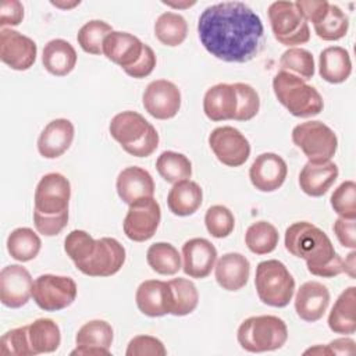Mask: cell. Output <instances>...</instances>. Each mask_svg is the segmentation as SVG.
<instances>
[{"instance_id": "28", "label": "cell", "mask_w": 356, "mask_h": 356, "mask_svg": "<svg viewBox=\"0 0 356 356\" xmlns=\"http://www.w3.org/2000/svg\"><path fill=\"white\" fill-rule=\"evenodd\" d=\"M76 60L78 56L74 46L64 39H51L43 47L42 64L54 76L68 75L75 68Z\"/></svg>"}, {"instance_id": "56", "label": "cell", "mask_w": 356, "mask_h": 356, "mask_svg": "<svg viewBox=\"0 0 356 356\" xmlns=\"http://www.w3.org/2000/svg\"><path fill=\"white\" fill-rule=\"evenodd\" d=\"M303 355H323V356H330L332 355L331 349L327 346V345H316L313 348H309L303 352Z\"/></svg>"}, {"instance_id": "30", "label": "cell", "mask_w": 356, "mask_h": 356, "mask_svg": "<svg viewBox=\"0 0 356 356\" xmlns=\"http://www.w3.org/2000/svg\"><path fill=\"white\" fill-rule=\"evenodd\" d=\"M318 74L328 83H342L352 74L349 51L341 46L325 47L318 56Z\"/></svg>"}, {"instance_id": "16", "label": "cell", "mask_w": 356, "mask_h": 356, "mask_svg": "<svg viewBox=\"0 0 356 356\" xmlns=\"http://www.w3.org/2000/svg\"><path fill=\"white\" fill-rule=\"evenodd\" d=\"M33 280L21 264H10L0 271V300L6 307L18 309L32 298Z\"/></svg>"}, {"instance_id": "46", "label": "cell", "mask_w": 356, "mask_h": 356, "mask_svg": "<svg viewBox=\"0 0 356 356\" xmlns=\"http://www.w3.org/2000/svg\"><path fill=\"white\" fill-rule=\"evenodd\" d=\"M238 95V111L235 121H249L254 118L260 110V97L257 90L243 82L234 83Z\"/></svg>"}, {"instance_id": "12", "label": "cell", "mask_w": 356, "mask_h": 356, "mask_svg": "<svg viewBox=\"0 0 356 356\" xmlns=\"http://www.w3.org/2000/svg\"><path fill=\"white\" fill-rule=\"evenodd\" d=\"M71 199V184L60 172H49L40 178L35 189V210L47 216L68 211Z\"/></svg>"}, {"instance_id": "10", "label": "cell", "mask_w": 356, "mask_h": 356, "mask_svg": "<svg viewBox=\"0 0 356 356\" xmlns=\"http://www.w3.org/2000/svg\"><path fill=\"white\" fill-rule=\"evenodd\" d=\"M161 220V209L154 197H145L128 206L122 229L134 242L149 241L157 231Z\"/></svg>"}, {"instance_id": "24", "label": "cell", "mask_w": 356, "mask_h": 356, "mask_svg": "<svg viewBox=\"0 0 356 356\" xmlns=\"http://www.w3.org/2000/svg\"><path fill=\"white\" fill-rule=\"evenodd\" d=\"M204 115L211 121L235 120L238 95L234 83H217L209 88L203 97Z\"/></svg>"}, {"instance_id": "23", "label": "cell", "mask_w": 356, "mask_h": 356, "mask_svg": "<svg viewBox=\"0 0 356 356\" xmlns=\"http://www.w3.org/2000/svg\"><path fill=\"white\" fill-rule=\"evenodd\" d=\"M250 275L249 260L238 252H229L216 260L214 277L217 284L229 292L242 289Z\"/></svg>"}, {"instance_id": "19", "label": "cell", "mask_w": 356, "mask_h": 356, "mask_svg": "<svg viewBox=\"0 0 356 356\" xmlns=\"http://www.w3.org/2000/svg\"><path fill=\"white\" fill-rule=\"evenodd\" d=\"M145 43L135 35L122 31L110 32L103 42V54L122 70L132 67L142 56Z\"/></svg>"}, {"instance_id": "40", "label": "cell", "mask_w": 356, "mask_h": 356, "mask_svg": "<svg viewBox=\"0 0 356 356\" xmlns=\"http://www.w3.org/2000/svg\"><path fill=\"white\" fill-rule=\"evenodd\" d=\"M110 32L113 28L106 21L90 19L79 28L76 40L85 53L99 56L103 54V42Z\"/></svg>"}, {"instance_id": "58", "label": "cell", "mask_w": 356, "mask_h": 356, "mask_svg": "<svg viewBox=\"0 0 356 356\" xmlns=\"http://www.w3.org/2000/svg\"><path fill=\"white\" fill-rule=\"evenodd\" d=\"M163 4L168 6V7H172V8H188V7H192L196 4V1H182V3H172V1H163Z\"/></svg>"}, {"instance_id": "44", "label": "cell", "mask_w": 356, "mask_h": 356, "mask_svg": "<svg viewBox=\"0 0 356 356\" xmlns=\"http://www.w3.org/2000/svg\"><path fill=\"white\" fill-rule=\"evenodd\" d=\"M331 207L343 218L356 220V184L352 179L343 181L331 195Z\"/></svg>"}, {"instance_id": "52", "label": "cell", "mask_w": 356, "mask_h": 356, "mask_svg": "<svg viewBox=\"0 0 356 356\" xmlns=\"http://www.w3.org/2000/svg\"><path fill=\"white\" fill-rule=\"evenodd\" d=\"M24 19V6L18 0H4L0 4V26H17Z\"/></svg>"}, {"instance_id": "38", "label": "cell", "mask_w": 356, "mask_h": 356, "mask_svg": "<svg viewBox=\"0 0 356 356\" xmlns=\"http://www.w3.org/2000/svg\"><path fill=\"white\" fill-rule=\"evenodd\" d=\"M316 35L327 42H335L348 33L349 29V18L348 15L337 6L331 4L325 17L316 25H313Z\"/></svg>"}, {"instance_id": "13", "label": "cell", "mask_w": 356, "mask_h": 356, "mask_svg": "<svg viewBox=\"0 0 356 356\" xmlns=\"http://www.w3.org/2000/svg\"><path fill=\"white\" fill-rule=\"evenodd\" d=\"M125 259V248L115 238L104 236L96 239L93 254L75 267L89 277H111L122 268Z\"/></svg>"}, {"instance_id": "15", "label": "cell", "mask_w": 356, "mask_h": 356, "mask_svg": "<svg viewBox=\"0 0 356 356\" xmlns=\"http://www.w3.org/2000/svg\"><path fill=\"white\" fill-rule=\"evenodd\" d=\"M36 56L38 46L33 39L13 28L0 31V58L11 70H29L35 64Z\"/></svg>"}, {"instance_id": "14", "label": "cell", "mask_w": 356, "mask_h": 356, "mask_svg": "<svg viewBox=\"0 0 356 356\" xmlns=\"http://www.w3.org/2000/svg\"><path fill=\"white\" fill-rule=\"evenodd\" d=\"M142 103L147 114L156 120L174 118L181 108V90L167 79L152 81L143 95Z\"/></svg>"}, {"instance_id": "20", "label": "cell", "mask_w": 356, "mask_h": 356, "mask_svg": "<svg viewBox=\"0 0 356 356\" xmlns=\"http://www.w3.org/2000/svg\"><path fill=\"white\" fill-rule=\"evenodd\" d=\"M330 305V291L318 281H306L295 295V312L306 323L318 321Z\"/></svg>"}, {"instance_id": "41", "label": "cell", "mask_w": 356, "mask_h": 356, "mask_svg": "<svg viewBox=\"0 0 356 356\" xmlns=\"http://www.w3.org/2000/svg\"><path fill=\"white\" fill-rule=\"evenodd\" d=\"M114 339V331L110 323L106 320H90L85 323L75 335V343L78 346H100L110 349Z\"/></svg>"}, {"instance_id": "8", "label": "cell", "mask_w": 356, "mask_h": 356, "mask_svg": "<svg viewBox=\"0 0 356 356\" xmlns=\"http://www.w3.org/2000/svg\"><path fill=\"white\" fill-rule=\"evenodd\" d=\"M292 142L312 163L330 161L338 149L335 132L317 120L298 124L292 129Z\"/></svg>"}, {"instance_id": "11", "label": "cell", "mask_w": 356, "mask_h": 356, "mask_svg": "<svg viewBox=\"0 0 356 356\" xmlns=\"http://www.w3.org/2000/svg\"><path fill=\"white\" fill-rule=\"evenodd\" d=\"M209 145L220 163L227 167H241L250 156V143L236 128L222 125L209 135Z\"/></svg>"}, {"instance_id": "9", "label": "cell", "mask_w": 356, "mask_h": 356, "mask_svg": "<svg viewBox=\"0 0 356 356\" xmlns=\"http://www.w3.org/2000/svg\"><path fill=\"white\" fill-rule=\"evenodd\" d=\"M78 286L71 277L42 274L33 280L32 298L44 312H58L74 303Z\"/></svg>"}, {"instance_id": "7", "label": "cell", "mask_w": 356, "mask_h": 356, "mask_svg": "<svg viewBox=\"0 0 356 356\" xmlns=\"http://www.w3.org/2000/svg\"><path fill=\"white\" fill-rule=\"evenodd\" d=\"M270 26L275 40L286 47H298L310 40L309 22L295 1H274L267 10Z\"/></svg>"}, {"instance_id": "50", "label": "cell", "mask_w": 356, "mask_h": 356, "mask_svg": "<svg viewBox=\"0 0 356 356\" xmlns=\"http://www.w3.org/2000/svg\"><path fill=\"white\" fill-rule=\"evenodd\" d=\"M356 220L338 217L332 225L338 242L348 249H356Z\"/></svg>"}, {"instance_id": "37", "label": "cell", "mask_w": 356, "mask_h": 356, "mask_svg": "<svg viewBox=\"0 0 356 356\" xmlns=\"http://www.w3.org/2000/svg\"><path fill=\"white\" fill-rule=\"evenodd\" d=\"M156 170L165 182L174 185L178 181L191 178L192 163L182 153L165 150L157 157Z\"/></svg>"}, {"instance_id": "17", "label": "cell", "mask_w": 356, "mask_h": 356, "mask_svg": "<svg viewBox=\"0 0 356 356\" xmlns=\"http://www.w3.org/2000/svg\"><path fill=\"white\" fill-rule=\"evenodd\" d=\"M288 175L285 160L273 152L259 154L249 168L252 185L260 192H274L282 186Z\"/></svg>"}, {"instance_id": "5", "label": "cell", "mask_w": 356, "mask_h": 356, "mask_svg": "<svg viewBox=\"0 0 356 356\" xmlns=\"http://www.w3.org/2000/svg\"><path fill=\"white\" fill-rule=\"evenodd\" d=\"M236 339L242 349L252 353L281 349L288 339V327L277 316L261 314L248 317L236 331Z\"/></svg>"}, {"instance_id": "18", "label": "cell", "mask_w": 356, "mask_h": 356, "mask_svg": "<svg viewBox=\"0 0 356 356\" xmlns=\"http://www.w3.org/2000/svg\"><path fill=\"white\" fill-rule=\"evenodd\" d=\"M216 260L217 249L206 238H192L182 245V270L191 278H206Z\"/></svg>"}, {"instance_id": "4", "label": "cell", "mask_w": 356, "mask_h": 356, "mask_svg": "<svg viewBox=\"0 0 356 356\" xmlns=\"http://www.w3.org/2000/svg\"><path fill=\"white\" fill-rule=\"evenodd\" d=\"M273 90L278 103L295 117H314L324 108L320 92L291 72L280 70L273 78Z\"/></svg>"}, {"instance_id": "47", "label": "cell", "mask_w": 356, "mask_h": 356, "mask_svg": "<svg viewBox=\"0 0 356 356\" xmlns=\"http://www.w3.org/2000/svg\"><path fill=\"white\" fill-rule=\"evenodd\" d=\"M127 356H165L167 349L164 343L152 335H136L127 346Z\"/></svg>"}, {"instance_id": "57", "label": "cell", "mask_w": 356, "mask_h": 356, "mask_svg": "<svg viewBox=\"0 0 356 356\" xmlns=\"http://www.w3.org/2000/svg\"><path fill=\"white\" fill-rule=\"evenodd\" d=\"M51 3V6H54V7H57V8H61V10H71V8H74V7H76V6H79L81 4V1H50Z\"/></svg>"}, {"instance_id": "35", "label": "cell", "mask_w": 356, "mask_h": 356, "mask_svg": "<svg viewBox=\"0 0 356 356\" xmlns=\"http://www.w3.org/2000/svg\"><path fill=\"white\" fill-rule=\"evenodd\" d=\"M146 261L160 275H175L182 268L178 249L168 242H156L147 248Z\"/></svg>"}, {"instance_id": "26", "label": "cell", "mask_w": 356, "mask_h": 356, "mask_svg": "<svg viewBox=\"0 0 356 356\" xmlns=\"http://www.w3.org/2000/svg\"><path fill=\"white\" fill-rule=\"evenodd\" d=\"M135 302L139 312L147 317L170 314V288L167 281L146 280L139 284Z\"/></svg>"}, {"instance_id": "2", "label": "cell", "mask_w": 356, "mask_h": 356, "mask_svg": "<svg viewBox=\"0 0 356 356\" xmlns=\"http://www.w3.org/2000/svg\"><path fill=\"white\" fill-rule=\"evenodd\" d=\"M285 249L303 259L310 274L332 278L343 273V259L335 252L330 236L309 221H298L285 229Z\"/></svg>"}, {"instance_id": "31", "label": "cell", "mask_w": 356, "mask_h": 356, "mask_svg": "<svg viewBox=\"0 0 356 356\" xmlns=\"http://www.w3.org/2000/svg\"><path fill=\"white\" fill-rule=\"evenodd\" d=\"M28 339L33 355L51 353L61 343L60 327L51 318H36L28 324Z\"/></svg>"}, {"instance_id": "21", "label": "cell", "mask_w": 356, "mask_h": 356, "mask_svg": "<svg viewBox=\"0 0 356 356\" xmlns=\"http://www.w3.org/2000/svg\"><path fill=\"white\" fill-rule=\"evenodd\" d=\"M115 188L125 204H132L145 197H154V181L150 172L142 167L131 165L120 171Z\"/></svg>"}, {"instance_id": "22", "label": "cell", "mask_w": 356, "mask_h": 356, "mask_svg": "<svg viewBox=\"0 0 356 356\" xmlns=\"http://www.w3.org/2000/svg\"><path fill=\"white\" fill-rule=\"evenodd\" d=\"M74 136V124L67 118H56L42 129L38 138V152L44 159H57L70 149Z\"/></svg>"}, {"instance_id": "29", "label": "cell", "mask_w": 356, "mask_h": 356, "mask_svg": "<svg viewBox=\"0 0 356 356\" xmlns=\"http://www.w3.org/2000/svg\"><path fill=\"white\" fill-rule=\"evenodd\" d=\"M328 327L335 334L352 335L356 331V286H348L337 298L328 314Z\"/></svg>"}, {"instance_id": "27", "label": "cell", "mask_w": 356, "mask_h": 356, "mask_svg": "<svg viewBox=\"0 0 356 356\" xmlns=\"http://www.w3.org/2000/svg\"><path fill=\"white\" fill-rule=\"evenodd\" d=\"M203 202L200 185L192 179H182L172 185L167 195V206L174 216L188 217L195 214Z\"/></svg>"}, {"instance_id": "51", "label": "cell", "mask_w": 356, "mask_h": 356, "mask_svg": "<svg viewBox=\"0 0 356 356\" xmlns=\"http://www.w3.org/2000/svg\"><path fill=\"white\" fill-rule=\"evenodd\" d=\"M295 3L305 19L313 25L318 24L325 17L330 7V3L325 0H298Z\"/></svg>"}, {"instance_id": "55", "label": "cell", "mask_w": 356, "mask_h": 356, "mask_svg": "<svg viewBox=\"0 0 356 356\" xmlns=\"http://www.w3.org/2000/svg\"><path fill=\"white\" fill-rule=\"evenodd\" d=\"M356 252L352 250L343 260V273H346L350 278H355V268H356Z\"/></svg>"}, {"instance_id": "32", "label": "cell", "mask_w": 356, "mask_h": 356, "mask_svg": "<svg viewBox=\"0 0 356 356\" xmlns=\"http://www.w3.org/2000/svg\"><path fill=\"white\" fill-rule=\"evenodd\" d=\"M170 288V314L186 316L195 312L199 303L196 285L188 278H172L167 281Z\"/></svg>"}, {"instance_id": "34", "label": "cell", "mask_w": 356, "mask_h": 356, "mask_svg": "<svg viewBox=\"0 0 356 356\" xmlns=\"http://www.w3.org/2000/svg\"><path fill=\"white\" fill-rule=\"evenodd\" d=\"M42 248L39 235L28 227H19L10 232L7 238V252L10 256L21 263L33 260Z\"/></svg>"}, {"instance_id": "36", "label": "cell", "mask_w": 356, "mask_h": 356, "mask_svg": "<svg viewBox=\"0 0 356 356\" xmlns=\"http://www.w3.org/2000/svg\"><path fill=\"white\" fill-rule=\"evenodd\" d=\"M280 241L277 228L268 221H256L250 224L245 232V243L248 249L259 256L271 253Z\"/></svg>"}, {"instance_id": "25", "label": "cell", "mask_w": 356, "mask_h": 356, "mask_svg": "<svg viewBox=\"0 0 356 356\" xmlns=\"http://www.w3.org/2000/svg\"><path fill=\"white\" fill-rule=\"evenodd\" d=\"M338 175V165L331 160L324 163L307 161L299 172V186L307 196L320 197L328 192Z\"/></svg>"}, {"instance_id": "43", "label": "cell", "mask_w": 356, "mask_h": 356, "mask_svg": "<svg viewBox=\"0 0 356 356\" xmlns=\"http://www.w3.org/2000/svg\"><path fill=\"white\" fill-rule=\"evenodd\" d=\"M95 249L96 239L83 229H74L64 239V250L74 264L88 260L93 254Z\"/></svg>"}, {"instance_id": "45", "label": "cell", "mask_w": 356, "mask_h": 356, "mask_svg": "<svg viewBox=\"0 0 356 356\" xmlns=\"http://www.w3.org/2000/svg\"><path fill=\"white\" fill-rule=\"evenodd\" d=\"M1 356H32L33 352L28 339V325L13 328L0 339Z\"/></svg>"}, {"instance_id": "6", "label": "cell", "mask_w": 356, "mask_h": 356, "mask_svg": "<svg viewBox=\"0 0 356 356\" xmlns=\"http://www.w3.org/2000/svg\"><path fill=\"white\" fill-rule=\"evenodd\" d=\"M254 286L259 299L271 307H285L295 293V278L286 266L275 259L263 260L256 267Z\"/></svg>"}, {"instance_id": "49", "label": "cell", "mask_w": 356, "mask_h": 356, "mask_svg": "<svg viewBox=\"0 0 356 356\" xmlns=\"http://www.w3.org/2000/svg\"><path fill=\"white\" fill-rule=\"evenodd\" d=\"M156 64H157L156 53L153 51V49H152L149 44H145L143 53H142V56L139 57V60H138L132 67L124 70V72H125L127 75H129L131 78L142 79V78L149 76V75L153 72Z\"/></svg>"}, {"instance_id": "39", "label": "cell", "mask_w": 356, "mask_h": 356, "mask_svg": "<svg viewBox=\"0 0 356 356\" xmlns=\"http://www.w3.org/2000/svg\"><path fill=\"white\" fill-rule=\"evenodd\" d=\"M281 71L291 72L305 81L314 76L316 65L313 54L302 47H289L280 57Z\"/></svg>"}, {"instance_id": "42", "label": "cell", "mask_w": 356, "mask_h": 356, "mask_svg": "<svg viewBox=\"0 0 356 356\" xmlns=\"http://www.w3.org/2000/svg\"><path fill=\"white\" fill-rule=\"evenodd\" d=\"M204 225L211 236L222 239L229 236L234 231L235 217L228 207L222 204H214L210 206L204 214Z\"/></svg>"}, {"instance_id": "48", "label": "cell", "mask_w": 356, "mask_h": 356, "mask_svg": "<svg viewBox=\"0 0 356 356\" xmlns=\"http://www.w3.org/2000/svg\"><path fill=\"white\" fill-rule=\"evenodd\" d=\"M33 224L36 231L44 236L58 235L68 224V211L57 216H47L33 209Z\"/></svg>"}, {"instance_id": "1", "label": "cell", "mask_w": 356, "mask_h": 356, "mask_svg": "<svg viewBox=\"0 0 356 356\" xmlns=\"http://www.w3.org/2000/svg\"><path fill=\"white\" fill-rule=\"evenodd\" d=\"M202 46L225 63H248L264 44L261 18L243 1H221L206 7L197 21Z\"/></svg>"}, {"instance_id": "53", "label": "cell", "mask_w": 356, "mask_h": 356, "mask_svg": "<svg viewBox=\"0 0 356 356\" xmlns=\"http://www.w3.org/2000/svg\"><path fill=\"white\" fill-rule=\"evenodd\" d=\"M332 355H353L355 353V341L352 338H337L334 341H331L327 345Z\"/></svg>"}, {"instance_id": "54", "label": "cell", "mask_w": 356, "mask_h": 356, "mask_svg": "<svg viewBox=\"0 0 356 356\" xmlns=\"http://www.w3.org/2000/svg\"><path fill=\"white\" fill-rule=\"evenodd\" d=\"M110 356L111 352L110 349L100 348V346H88V345H81L71 350V356Z\"/></svg>"}, {"instance_id": "33", "label": "cell", "mask_w": 356, "mask_h": 356, "mask_svg": "<svg viewBox=\"0 0 356 356\" xmlns=\"http://www.w3.org/2000/svg\"><path fill=\"white\" fill-rule=\"evenodd\" d=\"M154 36L161 44L177 47L182 44L188 36V22L181 14L165 11L160 14L154 22Z\"/></svg>"}, {"instance_id": "3", "label": "cell", "mask_w": 356, "mask_h": 356, "mask_svg": "<svg viewBox=\"0 0 356 356\" xmlns=\"http://www.w3.org/2000/svg\"><path fill=\"white\" fill-rule=\"evenodd\" d=\"M111 138L131 156L149 157L160 142L156 128L138 111L125 110L115 114L108 125Z\"/></svg>"}]
</instances>
